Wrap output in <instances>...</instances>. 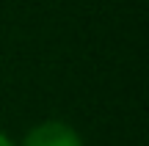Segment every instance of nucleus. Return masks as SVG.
I'll use <instances>...</instances> for the list:
<instances>
[{"instance_id":"1","label":"nucleus","mask_w":149,"mask_h":146,"mask_svg":"<svg viewBox=\"0 0 149 146\" xmlns=\"http://www.w3.org/2000/svg\"><path fill=\"white\" fill-rule=\"evenodd\" d=\"M17 146H86L83 132L64 119H42L31 124Z\"/></svg>"},{"instance_id":"2","label":"nucleus","mask_w":149,"mask_h":146,"mask_svg":"<svg viewBox=\"0 0 149 146\" xmlns=\"http://www.w3.org/2000/svg\"><path fill=\"white\" fill-rule=\"evenodd\" d=\"M0 146H17V141H14L6 130H0Z\"/></svg>"}]
</instances>
